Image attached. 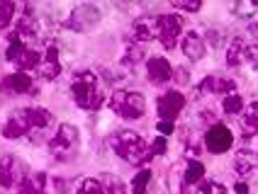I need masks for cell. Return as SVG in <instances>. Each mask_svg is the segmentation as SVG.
<instances>
[{"label": "cell", "instance_id": "cell-1", "mask_svg": "<svg viewBox=\"0 0 258 194\" xmlns=\"http://www.w3.org/2000/svg\"><path fill=\"white\" fill-rule=\"evenodd\" d=\"M110 146H112V151L122 158V160H127L132 165H144V163H149L154 155H151V148H149V143L137 134V131H117L110 136Z\"/></svg>", "mask_w": 258, "mask_h": 194}, {"label": "cell", "instance_id": "cell-2", "mask_svg": "<svg viewBox=\"0 0 258 194\" xmlns=\"http://www.w3.org/2000/svg\"><path fill=\"white\" fill-rule=\"evenodd\" d=\"M71 92L81 110H100L105 105V92L93 73H78L71 83Z\"/></svg>", "mask_w": 258, "mask_h": 194}, {"label": "cell", "instance_id": "cell-3", "mask_svg": "<svg viewBox=\"0 0 258 194\" xmlns=\"http://www.w3.org/2000/svg\"><path fill=\"white\" fill-rule=\"evenodd\" d=\"M110 110L119 114L122 119H142L144 112H146V100L142 92H129V90H117L110 97Z\"/></svg>", "mask_w": 258, "mask_h": 194}, {"label": "cell", "instance_id": "cell-4", "mask_svg": "<svg viewBox=\"0 0 258 194\" xmlns=\"http://www.w3.org/2000/svg\"><path fill=\"white\" fill-rule=\"evenodd\" d=\"M49 151L56 160H71L78 151V129L73 124H61L56 134L49 139Z\"/></svg>", "mask_w": 258, "mask_h": 194}, {"label": "cell", "instance_id": "cell-5", "mask_svg": "<svg viewBox=\"0 0 258 194\" xmlns=\"http://www.w3.org/2000/svg\"><path fill=\"white\" fill-rule=\"evenodd\" d=\"M183 27H185V20L180 15H161L158 17V39L168 51L175 49V44L183 34Z\"/></svg>", "mask_w": 258, "mask_h": 194}, {"label": "cell", "instance_id": "cell-6", "mask_svg": "<svg viewBox=\"0 0 258 194\" xmlns=\"http://www.w3.org/2000/svg\"><path fill=\"white\" fill-rule=\"evenodd\" d=\"M185 107V97L180 95L178 90H168V92H163V95L158 97L156 102V110H158V117L163 119V122H173L180 112Z\"/></svg>", "mask_w": 258, "mask_h": 194}, {"label": "cell", "instance_id": "cell-7", "mask_svg": "<svg viewBox=\"0 0 258 194\" xmlns=\"http://www.w3.org/2000/svg\"><path fill=\"white\" fill-rule=\"evenodd\" d=\"M98 20H100L98 8H93V5H78L69 15V27L76 29V32H88V29H93L98 25Z\"/></svg>", "mask_w": 258, "mask_h": 194}, {"label": "cell", "instance_id": "cell-8", "mask_svg": "<svg viewBox=\"0 0 258 194\" xmlns=\"http://www.w3.org/2000/svg\"><path fill=\"white\" fill-rule=\"evenodd\" d=\"M231 143H234V136H231L229 126L224 124H215L205 136V146L210 153H227L231 148Z\"/></svg>", "mask_w": 258, "mask_h": 194}, {"label": "cell", "instance_id": "cell-9", "mask_svg": "<svg viewBox=\"0 0 258 194\" xmlns=\"http://www.w3.org/2000/svg\"><path fill=\"white\" fill-rule=\"evenodd\" d=\"M25 112H27L29 126H32L29 134H34L37 139H44L46 131L54 126V114L49 110H44V107H25Z\"/></svg>", "mask_w": 258, "mask_h": 194}, {"label": "cell", "instance_id": "cell-10", "mask_svg": "<svg viewBox=\"0 0 258 194\" xmlns=\"http://www.w3.org/2000/svg\"><path fill=\"white\" fill-rule=\"evenodd\" d=\"M29 131H32V126H29L27 112L25 110H15L13 114H10V119L5 122V126H3V136L10 141L22 139V136H27Z\"/></svg>", "mask_w": 258, "mask_h": 194}, {"label": "cell", "instance_id": "cell-11", "mask_svg": "<svg viewBox=\"0 0 258 194\" xmlns=\"http://www.w3.org/2000/svg\"><path fill=\"white\" fill-rule=\"evenodd\" d=\"M146 75H149L151 85H166L168 80H173V66L166 58L154 56L146 61Z\"/></svg>", "mask_w": 258, "mask_h": 194}, {"label": "cell", "instance_id": "cell-12", "mask_svg": "<svg viewBox=\"0 0 258 194\" xmlns=\"http://www.w3.org/2000/svg\"><path fill=\"white\" fill-rule=\"evenodd\" d=\"M132 34L137 44H146L151 39H158V17H139L132 25Z\"/></svg>", "mask_w": 258, "mask_h": 194}, {"label": "cell", "instance_id": "cell-13", "mask_svg": "<svg viewBox=\"0 0 258 194\" xmlns=\"http://www.w3.org/2000/svg\"><path fill=\"white\" fill-rule=\"evenodd\" d=\"M3 87L10 90V92H17V95H25L29 90H34V80H32V75L17 70V73H10V75L3 78Z\"/></svg>", "mask_w": 258, "mask_h": 194}, {"label": "cell", "instance_id": "cell-14", "mask_svg": "<svg viewBox=\"0 0 258 194\" xmlns=\"http://www.w3.org/2000/svg\"><path fill=\"white\" fill-rule=\"evenodd\" d=\"M46 175L44 172H34V175H27L17 182V194H46Z\"/></svg>", "mask_w": 258, "mask_h": 194}, {"label": "cell", "instance_id": "cell-15", "mask_svg": "<svg viewBox=\"0 0 258 194\" xmlns=\"http://www.w3.org/2000/svg\"><path fill=\"white\" fill-rule=\"evenodd\" d=\"M234 80L229 78H219V75H207L200 85V92H212V95H231L234 92Z\"/></svg>", "mask_w": 258, "mask_h": 194}, {"label": "cell", "instance_id": "cell-16", "mask_svg": "<svg viewBox=\"0 0 258 194\" xmlns=\"http://www.w3.org/2000/svg\"><path fill=\"white\" fill-rule=\"evenodd\" d=\"M180 49H183L187 61H200L205 56V42H202V37L198 32H187L183 37V42H180Z\"/></svg>", "mask_w": 258, "mask_h": 194}, {"label": "cell", "instance_id": "cell-17", "mask_svg": "<svg viewBox=\"0 0 258 194\" xmlns=\"http://www.w3.org/2000/svg\"><path fill=\"white\" fill-rule=\"evenodd\" d=\"M239 126H241V134H244L246 139H251V136L258 134V100L244 107L241 119H239Z\"/></svg>", "mask_w": 258, "mask_h": 194}, {"label": "cell", "instance_id": "cell-18", "mask_svg": "<svg viewBox=\"0 0 258 194\" xmlns=\"http://www.w3.org/2000/svg\"><path fill=\"white\" fill-rule=\"evenodd\" d=\"M58 73H61L58 51H56V46H49L42 58V66H39V75H42L44 80H54V78H58Z\"/></svg>", "mask_w": 258, "mask_h": 194}, {"label": "cell", "instance_id": "cell-19", "mask_svg": "<svg viewBox=\"0 0 258 194\" xmlns=\"http://www.w3.org/2000/svg\"><path fill=\"white\" fill-rule=\"evenodd\" d=\"M13 184H17V160L13 155H3V160H0V187L10 189Z\"/></svg>", "mask_w": 258, "mask_h": 194}, {"label": "cell", "instance_id": "cell-20", "mask_svg": "<svg viewBox=\"0 0 258 194\" xmlns=\"http://www.w3.org/2000/svg\"><path fill=\"white\" fill-rule=\"evenodd\" d=\"M234 170H236L239 177L253 175V170H256V155L248 151V148H241V151L234 155Z\"/></svg>", "mask_w": 258, "mask_h": 194}, {"label": "cell", "instance_id": "cell-21", "mask_svg": "<svg viewBox=\"0 0 258 194\" xmlns=\"http://www.w3.org/2000/svg\"><path fill=\"white\" fill-rule=\"evenodd\" d=\"M17 34H20V39L25 42V39H37L39 37V25H37V20L34 17H29V15H25V17H20L17 20V29H15Z\"/></svg>", "mask_w": 258, "mask_h": 194}, {"label": "cell", "instance_id": "cell-22", "mask_svg": "<svg viewBox=\"0 0 258 194\" xmlns=\"http://www.w3.org/2000/svg\"><path fill=\"white\" fill-rule=\"evenodd\" d=\"M241 61H244V42H241V37H234L227 46V66L236 68Z\"/></svg>", "mask_w": 258, "mask_h": 194}, {"label": "cell", "instance_id": "cell-23", "mask_svg": "<svg viewBox=\"0 0 258 194\" xmlns=\"http://www.w3.org/2000/svg\"><path fill=\"white\" fill-rule=\"evenodd\" d=\"M202 177H205V165L195 158L187 160V167L183 172V184H198V182H202Z\"/></svg>", "mask_w": 258, "mask_h": 194}, {"label": "cell", "instance_id": "cell-24", "mask_svg": "<svg viewBox=\"0 0 258 194\" xmlns=\"http://www.w3.org/2000/svg\"><path fill=\"white\" fill-rule=\"evenodd\" d=\"M222 110L227 112V114H241L244 112V97L236 95V92H231L222 100Z\"/></svg>", "mask_w": 258, "mask_h": 194}, {"label": "cell", "instance_id": "cell-25", "mask_svg": "<svg viewBox=\"0 0 258 194\" xmlns=\"http://www.w3.org/2000/svg\"><path fill=\"white\" fill-rule=\"evenodd\" d=\"M142 58H144V49H142V44L129 42L127 51H124V56H122V63H124V66H137V63H139Z\"/></svg>", "mask_w": 258, "mask_h": 194}, {"label": "cell", "instance_id": "cell-26", "mask_svg": "<svg viewBox=\"0 0 258 194\" xmlns=\"http://www.w3.org/2000/svg\"><path fill=\"white\" fill-rule=\"evenodd\" d=\"M149 182H151V170H139L137 175H134V180H132V194H146V187H149Z\"/></svg>", "mask_w": 258, "mask_h": 194}, {"label": "cell", "instance_id": "cell-27", "mask_svg": "<svg viewBox=\"0 0 258 194\" xmlns=\"http://www.w3.org/2000/svg\"><path fill=\"white\" fill-rule=\"evenodd\" d=\"M102 189H105V194H127L124 182L119 180V177H115V175H107L102 180Z\"/></svg>", "mask_w": 258, "mask_h": 194}, {"label": "cell", "instance_id": "cell-28", "mask_svg": "<svg viewBox=\"0 0 258 194\" xmlns=\"http://www.w3.org/2000/svg\"><path fill=\"white\" fill-rule=\"evenodd\" d=\"M15 15V3H8V0H0V32L10 27Z\"/></svg>", "mask_w": 258, "mask_h": 194}, {"label": "cell", "instance_id": "cell-29", "mask_svg": "<svg viewBox=\"0 0 258 194\" xmlns=\"http://www.w3.org/2000/svg\"><path fill=\"white\" fill-rule=\"evenodd\" d=\"M76 194H105V189H102V182L100 180H83L81 184H78V192Z\"/></svg>", "mask_w": 258, "mask_h": 194}, {"label": "cell", "instance_id": "cell-30", "mask_svg": "<svg viewBox=\"0 0 258 194\" xmlns=\"http://www.w3.org/2000/svg\"><path fill=\"white\" fill-rule=\"evenodd\" d=\"M200 194H229V189L219 182H200Z\"/></svg>", "mask_w": 258, "mask_h": 194}, {"label": "cell", "instance_id": "cell-31", "mask_svg": "<svg viewBox=\"0 0 258 194\" xmlns=\"http://www.w3.org/2000/svg\"><path fill=\"white\" fill-rule=\"evenodd\" d=\"M173 8L175 10H185V13H198L202 8L200 0H173Z\"/></svg>", "mask_w": 258, "mask_h": 194}, {"label": "cell", "instance_id": "cell-32", "mask_svg": "<svg viewBox=\"0 0 258 194\" xmlns=\"http://www.w3.org/2000/svg\"><path fill=\"white\" fill-rule=\"evenodd\" d=\"M244 61L248 63V66L258 68V44H248V46H244Z\"/></svg>", "mask_w": 258, "mask_h": 194}, {"label": "cell", "instance_id": "cell-33", "mask_svg": "<svg viewBox=\"0 0 258 194\" xmlns=\"http://www.w3.org/2000/svg\"><path fill=\"white\" fill-rule=\"evenodd\" d=\"M149 148H151V155H163V153H166V148H168L166 136H158V139H154V143H151Z\"/></svg>", "mask_w": 258, "mask_h": 194}, {"label": "cell", "instance_id": "cell-34", "mask_svg": "<svg viewBox=\"0 0 258 194\" xmlns=\"http://www.w3.org/2000/svg\"><path fill=\"white\" fill-rule=\"evenodd\" d=\"M156 129H158V134H161V136H171L173 131H175V124H173V122H163V119H161V122L156 124Z\"/></svg>", "mask_w": 258, "mask_h": 194}, {"label": "cell", "instance_id": "cell-35", "mask_svg": "<svg viewBox=\"0 0 258 194\" xmlns=\"http://www.w3.org/2000/svg\"><path fill=\"white\" fill-rule=\"evenodd\" d=\"M173 75H175V83L178 85H187L190 83V73L185 68H175L173 70Z\"/></svg>", "mask_w": 258, "mask_h": 194}, {"label": "cell", "instance_id": "cell-36", "mask_svg": "<svg viewBox=\"0 0 258 194\" xmlns=\"http://www.w3.org/2000/svg\"><path fill=\"white\" fill-rule=\"evenodd\" d=\"M234 192L236 194H248V184H246V182H236V184H234Z\"/></svg>", "mask_w": 258, "mask_h": 194}]
</instances>
